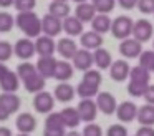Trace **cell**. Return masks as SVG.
<instances>
[{"label": "cell", "instance_id": "cell-13", "mask_svg": "<svg viewBox=\"0 0 154 136\" xmlns=\"http://www.w3.org/2000/svg\"><path fill=\"white\" fill-rule=\"evenodd\" d=\"M14 53L18 56L20 60H30L32 56L35 55V45L33 42H32L30 38H20L17 40V43H15L14 46Z\"/></svg>", "mask_w": 154, "mask_h": 136}, {"label": "cell", "instance_id": "cell-9", "mask_svg": "<svg viewBox=\"0 0 154 136\" xmlns=\"http://www.w3.org/2000/svg\"><path fill=\"white\" fill-rule=\"evenodd\" d=\"M35 45V53H38L40 56H53V53L57 52V43L51 36H37Z\"/></svg>", "mask_w": 154, "mask_h": 136}, {"label": "cell", "instance_id": "cell-41", "mask_svg": "<svg viewBox=\"0 0 154 136\" xmlns=\"http://www.w3.org/2000/svg\"><path fill=\"white\" fill-rule=\"evenodd\" d=\"M81 136H103V129L100 125H94V123H88L83 128V134Z\"/></svg>", "mask_w": 154, "mask_h": 136}, {"label": "cell", "instance_id": "cell-47", "mask_svg": "<svg viewBox=\"0 0 154 136\" xmlns=\"http://www.w3.org/2000/svg\"><path fill=\"white\" fill-rule=\"evenodd\" d=\"M118 3H119V7H123L124 10H133L134 7H136L137 0H118Z\"/></svg>", "mask_w": 154, "mask_h": 136}, {"label": "cell", "instance_id": "cell-5", "mask_svg": "<svg viewBox=\"0 0 154 136\" xmlns=\"http://www.w3.org/2000/svg\"><path fill=\"white\" fill-rule=\"evenodd\" d=\"M53 106H55V98L51 93L48 91H40L35 95L33 98V108L37 109L38 113H42V115H48V113L53 111Z\"/></svg>", "mask_w": 154, "mask_h": 136}, {"label": "cell", "instance_id": "cell-53", "mask_svg": "<svg viewBox=\"0 0 154 136\" xmlns=\"http://www.w3.org/2000/svg\"><path fill=\"white\" fill-rule=\"evenodd\" d=\"M73 2H76V3H85V2H88V0H73Z\"/></svg>", "mask_w": 154, "mask_h": 136}, {"label": "cell", "instance_id": "cell-36", "mask_svg": "<svg viewBox=\"0 0 154 136\" xmlns=\"http://www.w3.org/2000/svg\"><path fill=\"white\" fill-rule=\"evenodd\" d=\"M81 81H86V83H90V85L100 86L101 81H103V76H101V71H96V70L90 68V70H86V71H85L83 80H81Z\"/></svg>", "mask_w": 154, "mask_h": 136}, {"label": "cell", "instance_id": "cell-15", "mask_svg": "<svg viewBox=\"0 0 154 136\" xmlns=\"http://www.w3.org/2000/svg\"><path fill=\"white\" fill-rule=\"evenodd\" d=\"M73 75H75V68H73V65H71L70 62H66V60L57 62L55 71H53V78L55 80H58L60 83H65V81H68Z\"/></svg>", "mask_w": 154, "mask_h": 136}, {"label": "cell", "instance_id": "cell-11", "mask_svg": "<svg viewBox=\"0 0 154 136\" xmlns=\"http://www.w3.org/2000/svg\"><path fill=\"white\" fill-rule=\"evenodd\" d=\"M71 60H73V68L81 70V71H86V70H90L93 66V53L90 50L78 48Z\"/></svg>", "mask_w": 154, "mask_h": 136}, {"label": "cell", "instance_id": "cell-1", "mask_svg": "<svg viewBox=\"0 0 154 136\" xmlns=\"http://www.w3.org/2000/svg\"><path fill=\"white\" fill-rule=\"evenodd\" d=\"M17 27L27 35V38H37L42 33V25H40V17L32 10V12H18Z\"/></svg>", "mask_w": 154, "mask_h": 136}, {"label": "cell", "instance_id": "cell-28", "mask_svg": "<svg viewBox=\"0 0 154 136\" xmlns=\"http://www.w3.org/2000/svg\"><path fill=\"white\" fill-rule=\"evenodd\" d=\"M23 85H25V90H27L28 93H40V91H43V88H45V78H42L40 75H38V71L35 73V75H32V76H28L27 80L23 81Z\"/></svg>", "mask_w": 154, "mask_h": 136}, {"label": "cell", "instance_id": "cell-50", "mask_svg": "<svg viewBox=\"0 0 154 136\" xmlns=\"http://www.w3.org/2000/svg\"><path fill=\"white\" fill-rule=\"evenodd\" d=\"M12 5H14V0H0V7H4V8L12 7Z\"/></svg>", "mask_w": 154, "mask_h": 136}, {"label": "cell", "instance_id": "cell-40", "mask_svg": "<svg viewBox=\"0 0 154 136\" xmlns=\"http://www.w3.org/2000/svg\"><path fill=\"white\" fill-rule=\"evenodd\" d=\"M37 5V0H14V7L18 12H32Z\"/></svg>", "mask_w": 154, "mask_h": 136}, {"label": "cell", "instance_id": "cell-12", "mask_svg": "<svg viewBox=\"0 0 154 136\" xmlns=\"http://www.w3.org/2000/svg\"><path fill=\"white\" fill-rule=\"evenodd\" d=\"M129 63L126 60H116L109 65V76L114 81H124L129 76Z\"/></svg>", "mask_w": 154, "mask_h": 136}, {"label": "cell", "instance_id": "cell-23", "mask_svg": "<svg viewBox=\"0 0 154 136\" xmlns=\"http://www.w3.org/2000/svg\"><path fill=\"white\" fill-rule=\"evenodd\" d=\"M113 63V56L108 50L104 48H96L93 52V65H96L100 70L109 68V65Z\"/></svg>", "mask_w": 154, "mask_h": 136}, {"label": "cell", "instance_id": "cell-32", "mask_svg": "<svg viewBox=\"0 0 154 136\" xmlns=\"http://www.w3.org/2000/svg\"><path fill=\"white\" fill-rule=\"evenodd\" d=\"M91 5H93L94 12L108 15L109 12H113L114 5H116V0H91Z\"/></svg>", "mask_w": 154, "mask_h": 136}, {"label": "cell", "instance_id": "cell-24", "mask_svg": "<svg viewBox=\"0 0 154 136\" xmlns=\"http://www.w3.org/2000/svg\"><path fill=\"white\" fill-rule=\"evenodd\" d=\"M61 28H63V32H66L70 36H76V35H81V33H83V23H81L76 17L68 15L66 18H65V22H61Z\"/></svg>", "mask_w": 154, "mask_h": 136}, {"label": "cell", "instance_id": "cell-29", "mask_svg": "<svg viewBox=\"0 0 154 136\" xmlns=\"http://www.w3.org/2000/svg\"><path fill=\"white\" fill-rule=\"evenodd\" d=\"M48 13L53 15L55 18H66L70 15V5L66 2H51L50 7H48Z\"/></svg>", "mask_w": 154, "mask_h": 136}, {"label": "cell", "instance_id": "cell-25", "mask_svg": "<svg viewBox=\"0 0 154 136\" xmlns=\"http://www.w3.org/2000/svg\"><path fill=\"white\" fill-rule=\"evenodd\" d=\"M94 15H96V12H94L93 5H91V3H88V2L78 3L76 10H75V17H76V18L80 20L81 23L91 22V20L94 18Z\"/></svg>", "mask_w": 154, "mask_h": 136}, {"label": "cell", "instance_id": "cell-46", "mask_svg": "<svg viewBox=\"0 0 154 136\" xmlns=\"http://www.w3.org/2000/svg\"><path fill=\"white\" fill-rule=\"evenodd\" d=\"M134 136H154V128L152 126H141Z\"/></svg>", "mask_w": 154, "mask_h": 136}, {"label": "cell", "instance_id": "cell-49", "mask_svg": "<svg viewBox=\"0 0 154 136\" xmlns=\"http://www.w3.org/2000/svg\"><path fill=\"white\" fill-rule=\"evenodd\" d=\"M0 136H12V129L7 126H0Z\"/></svg>", "mask_w": 154, "mask_h": 136}, {"label": "cell", "instance_id": "cell-18", "mask_svg": "<svg viewBox=\"0 0 154 136\" xmlns=\"http://www.w3.org/2000/svg\"><path fill=\"white\" fill-rule=\"evenodd\" d=\"M80 42L85 50H96V48H101V45H103V36L91 30V32L81 33Z\"/></svg>", "mask_w": 154, "mask_h": 136}, {"label": "cell", "instance_id": "cell-35", "mask_svg": "<svg viewBox=\"0 0 154 136\" xmlns=\"http://www.w3.org/2000/svg\"><path fill=\"white\" fill-rule=\"evenodd\" d=\"M15 25V18L8 12H0V33H8Z\"/></svg>", "mask_w": 154, "mask_h": 136}, {"label": "cell", "instance_id": "cell-48", "mask_svg": "<svg viewBox=\"0 0 154 136\" xmlns=\"http://www.w3.org/2000/svg\"><path fill=\"white\" fill-rule=\"evenodd\" d=\"M8 118H10V113H8L4 106L0 105V121H7Z\"/></svg>", "mask_w": 154, "mask_h": 136}, {"label": "cell", "instance_id": "cell-52", "mask_svg": "<svg viewBox=\"0 0 154 136\" xmlns=\"http://www.w3.org/2000/svg\"><path fill=\"white\" fill-rule=\"evenodd\" d=\"M65 136H81V133H78V131H70V133H66Z\"/></svg>", "mask_w": 154, "mask_h": 136}, {"label": "cell", "instance_id": "cell-10", "mask_svg": "<svg viewBox=\"0 0 154 136\" xmlns=\"http://www.w3.org/2000/svg\"><path fill=\"white\" fill-rule=\"evenodd\" d=\"M143 52V45L134 38H126L121 40L119 43V53L124 58H137Z\"/></svg>", "mask_w": 154, "mask_h": 136}, {"label": "cell", "instance_id": "cell-42", "mask_svg": "<svg viewBox=\"0 0 154 136\" xmlns=\"http://www.w3.org/2000/svg\"><path fill=\"white\" fill-rule=\"evenodd\" d=\"M106 136H128V128L123 125H111L106 131Z\"/></svg>", "mask_w": 154, "mask_h": 136}, {"label": "cell", "instance_id": "cell-4", "mask_svg": "<svg viewBox=\"0 0 154 136\" xmlns=\"http://www.w3.org/2000/svg\"><path fill=\"white\" fill-rule=\"evenodd\" d=\"M76 111L80 115V119L85 123H93L98 116V108H96V103L93 101L91 98H85L78 103L76 106Z\"/></svg>", "mask_w": 154, "mask_h": 136}, {"label": "cell", "instance_id": "cell-26", "mask_svg": "<svg viewBox=\"0 0 154 136\" xmlns=\"http://www.w3.org/2000/svg\"><path fill=\"white\" fill-rule=\"evenodd\" d=\"M91 28H93V32L103 35V33L109 32L111 18L108 15H104V13H98V15H94V18L91 20Z\"/></svg>", "mask_w": 154, "mask_h": 136}, {"label": "cell", "instance_id": "cell-44", "mask_svg": "<svg viewBox=\"0 0 154 136\" xmlns=\"http://www.w3.org/2000/svg\"><path fill=\"white\" fill-rule=\"evenodd\" d=\"M66 129L65 128H45L43 136H65Z\"/></svg>", "mask_w": 154, "mask_h": 136}, {"label": "cell", "instance_id": "cell-2", "mask_svg": "<svg viewBox=\"0 0 154 136\" xmlns=\"http://www.w3.org/2000/svg\"><path fill=\"white\" fill-rule=\"evenodd\" d=\"M109 30H111L114 38L126 40V38H129L131 30H133V20L126 15L116 17L114 20H111V28Z\"/></svg>", "mask_w": 154, "mask_h": 136}, {"label": "cell", "instance_id": "cell-56", "mask_svg": "<svg viewBox=\"0 0 154 136\" xmlns=\"http://www.w3.org/2000/svg\"><path fill=\"white\" fill-rule=\"evenodd\" d=\"M152 52H154V50H152Z\"/></svg>", "mask_w": 154, "mask_h": 136}, {"label": "cell", "instance_id": "cell-33", "mask_svg": "<svg viewBox=\"0 0 154 136\" xmlns=\"http://www.w3.org/2000/svg\"><path fill=\"white\" fill-rule=\"evenodd\" d=\"M35 73H37V68H35V65L30 63V62H23V63H20V65L17 66V76H18V80H22V81H25L28 76L35 75Z\"/></svg>", "mask_w": 154, "mask_h": 136}, {"label": "cell", "instance_id": "cell-39", "mask_svg": "<svg viewBox=\"0 0 154 136\" xmlns=\"http://www.w3.org/2000/svg\"><path fill=\"white\" fill-rule=\"evenodd\" d=\"M14 55V46L10 42H0V63H5Z\"/></svg>", "mask_w": 154, "mask_h": 136}, {"label": "cell", "instance_id": "cell-34", "mask_svg": "<svg viewBox=\"0 0 154 136\" xmlns=\"http://www.w3.org/2000/svg\"><path fill=\"white\" fill-rule=\"evenodd\" d=\"M139 66L147 71H154V52L152 50H146V52H141L139 55Z\"/></svg>", "mask_w": 154, "mask_h": 136}, {"label": "cell", "instance_id": "cell-3", "mask_svg": "<svg viewBox=\"0 0 154 136\" xmlns=\"http://www.w3.org/2000/svg\"><path fill=\"white\" fill-rule=\"evenodd\" d=\"M152 33H154V27L149 20L146 18H141L133 22V30H131V35H133L134 40H137L139 43L147 42L149 38H152Z\"/></svg>", "mask_w": 154, "mask_h": 136}, {"label": "cell", "instance_id": "cell-37", "mask_svg": "<svg viewBox=\"0 0 154 136\" xmlns=\"http://www.w3.org/2000/svg\"><path fill=\"white\" fill-rule=\"evenodd\" d=\"M147 86H149V83L129 81V85H128V93H129L131 96H134V98H139V96L144 95V91L147 90Z\"/></svg>", "mask_w": 154, "mask_h": 136}, {"label": "cell", "instance_id": "cell-55", "mask_svg": "<svg viewBox=\"0 0 154 136\" xmlns=\"http://www.w3.org/2000/svg\"><path fill=\"white\" fill-rule=\"evenodd\" d=\"M55 2H68V0H55Z\"/></svg>", "mask_w": 154, "mask_h": 136}, {"label": "cell", "instance_id": "cell-6", "mask_svg": "<svg viewBox=\"0 0 154 136\" xmlns=\"http://www.w3.org/2000/svg\"><path fill=\"white\" fill-rule=\"evenodd\" d=\"M40 25H42V32H43V35L51 36V38L57 36V35H60V33L63 32V28H61V20L55 18V17L50 15V13L43 15V18H40Z\"/></svg>", "mask_w": 154, "mask_h": 136}, {"label": "cell", "instance_id": "cell-31", "mask_svg": "<svg viewBox=\"0 0 154 136\" xmlns=\"http://www.w3.org/2000/svg\"><path fill=\"white\" fill-rule=\"evenodd\" d=\"M129 78L131 81H137V83H149L151 80V73L147 71V70L141 68L139 65L134 66V68L129 70Z\"/></svg>", "mask_w": 154, "mask_h": 136}, {"label": "cell", "instance_id": "cell-38", "mask_svg": "<svg viewBox=\"0 0 154 136\" xmlns=\"http://www.w3.org/2000/svg\"><path fill=\"white\" fill-rule=\"evenodd\" d=\"M45 128H65L63 125V119H61V115L60 113H48L47 119H45ZM66 129V128H65Z\"/></svg>", "mask_w": 154, "mask_h": 136}, {"label": "cell", "instance_id": "cell-21", "mask_svg": "<svg viewBox=\"0 0 154 136\" xmlns=\"http://www.w3.org/2000/svg\"><path fill=\"white\" fill-rule=\"evenodd\" d=\"M53 96L61 103H68L75 98V88L70 85V83H60V85L55 86V91H53Z\"/></svg>", "mask_w": 154, "mask_h": 136}, {"label": "cell", "instance_id": "cell-43", "mask_svg": "<svg viewBox=\"0 0 154 136\" xmlns=\"http://www.w3.org/2000/svg\"><path fill=\"white\" fill-rule=\"evenodd\" d=\"M136 5L141 13H154V0H137Z\"/></svg>", "mask_w": 154, "mask_h": 136}, {"label": "cell", "instance_id": "cell-14", "mask_svg": "<svg viewBox=\"0 0 154 136\" xmlns=\"http://www.w3.org/2000/svg\"><path fill=\"white\" fill-rule=\"evenodd\" d=\"M55 65H57V58H53V56H40L37 65H35V68H37L38 75L42 78L47 80V78H53Z\"/></svg>", "mask_w": 154, "mask_h": 136}, {"label": "cell", "instance_id": "cell-16", "mask_svg": "<svg viewBox=\"0 0 154 136\" xmlns=\"http://www.w3.org/2000/svg\"><path fill=\"white\" fill-rule=\"evenodd\" d=\"M15 125H17V129L20 133L30 134V133H33L35 128H37V119H35V116L30 115V113H20V115L17 116Z\"/></svg>", "mask_w": 154, "mask_h": 136}, {"label": "cell", "instance_id": "cell-17", "mask_svg": "<svg viewBox=\"0 0 154 136\" xmlns=\"http://www.w3.org/2000/svg\"><path fill=\"white\" fill-rule=\"evenodd\" d=\"M18 88H20V80H18L17 73L8 70L0 78V90H2V93H15Z\"/></svg>", "mask_w": 154, "mask_h": 136}, {"label": "cell", "instance_id": "cell-7", "mask_svg": "<svg viewBox=\"0 0 154 136\" xmlns=\"http://www.w3.org/2000/svg\"><path fill=\"white\" fill-rule=\"evenodd\" d=\"M116 106H118V103H116V98H114L111 93H108V91H100L96 95V108H98V111H103L104 115H113L114 111H116Z\"/></svg>", "mask_w": 154, "mask_h": 136}, {"label": "cell", "instance_id": "cell-30", "mask_svg": "<svg viewBox=\"0 0 154 136\" xmlns=\"http://www.w3.org/2000/svg\"><path fill=\"white\" fill-rule=\"evenodd\" d=\"M75 93H78L80 98H83V100L85 98H93V96H96L98 93H100V86L90 85V83H86V81H80Z\"/></svg>", "mask_w": 154, "mask_h": 136}, {"label": "cell", "instance_id": "cell-20", "mask_svg": "<svg viewBox=\"0 0 154 136\" xmlns=\"http://www.w3.org/2000/svg\"><path fill=\"white\" fill-rule=\"evenodd\" d=\"M136 119L139 125L143 126H154V105H144L141 108H137Z\"/></svg>", "mask_w": 154, "mask_h": 136}, {"label": "cell", "instance_id": "cell-45", "mask_svg": "<svg viewBox=\"0 0 154 136\" xmlns=\"http://www.w3.org/2000/svg\"><path fill=\"white\" fill-rule=\"evenodd\" d=\"M143 98L147 101V105H154V85H149L147 90L144 91Z\"/></svg>", "mask_w": 154, "mask_h": 136}, {"label": "cell", "instance_id": "cell-51", "mask_svg": "<svg viewBox=\"0 0 154 136\" xmlns=\"http://www.w3.org/2000/svg\"><path fill=\"white\" fill-rule=\"evenodd\" d=\"M7 71H8V68L4 65V63H0V78H2V76H4Z\"/></svg>", "mask_w": 154, "mask_h": 136}, {"label": "cell", "instance_id": "cell-54", "mask_svg": "<svg viewBox=\"0 0 154 136\" xmlns=\"http://www.w3.org/2000/svg\"><path fill=\"white\" fill-rule=\"evenodd\" d=\"M17 136H30V134H23V133H20V134H17Z\"/></svg>", "mask_w": 154, "mask_h": 136}, {"label": "cell", "instance_id": "cell-8", "mask_svg": "<svg viewBox=\"0 0 154 136\" xmlns=\"http://www.w3.org/2000/svg\"><path fill=\"white\" fill-rule=\"evenodd\" d=\"M116 116L121 123H131L136 119V113H137V106L133 101H123L116 106Z\"/></svg>", "mask_w": 154, "mask_h": 136}, {"label": "cell", "instance_id": "cell-22", "mask_svg": "<svg viewBox=\"0 0 154 136\" xmlns=\"http://www.w3.org/2000/svg\"><path fill=\"white\" fill-rule=\"evenodd\" d=\"M0 105L12 115V113H17L18 109H20L22 101L15 93H2V95H0Z\"/></svg>", "mask_w": 154, "mask_h": 136}, {"label": "cell", "instance_id": "cell-27", "mask_svg": "<svg viewBox=\"0 0 154 136\" xmlns=\"http://www.w3.org/2000/svg\"><path fill=\"white\" fill-rule=\"evenodd\" d=\"M60 115H61V119H63L65 128H76V126H80L81 119L76 108H65L60 111Z\"/></svg>", "mask_w": 154, "mask_h": 136}, {"label": "cell", "instance_id": "cell-19", "mask_svg": "<svg viewBox=\"0 0 154 136\" xmlns=\"http://www.w3.org/2000/svg\"><path fill=\"white\" fill-rule=\"evenodd\" d=\"M76 50H78V45L70 38V36H66V38H60L58 43H57V52L60 53L63 58H73L75 53H76Z\"/></svg>", "mask_w": 154, "mask_h": 136}]
</instances>
